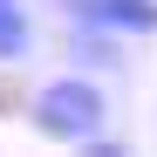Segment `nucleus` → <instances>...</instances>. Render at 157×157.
<instances>
[{"label":"nucleus","instance_id":"3","mask_svg":"<svg viewBox=\"0 0 157 157\" xmlns=\"http://www.w3.org/2000/svg\"><path fill=\"white\" fill-rule=\"evenodd\" d=\"M28 41H34V21L21 0H0V62H21L28 55Z\"/></svg>","mask_w":157,"mask_h":157},{"label":"nucleus","instance_id":"4","mask_svg":"<svg viewBox=\"0 0 157 157\" xmlns=\"http://www.w3.org/2000/svg\"><path fill=\"white\" fill-rule=\"evenodd\" d=\"M75 157H130V150L109 144V137H96V144H75Z\"/></svg>","mask_w":157,"mask_h":157},{"label":"nucleus","instance_id":"1","mask_svg":"<svg viewBox=\"0 0 157 157\" xmlns=\"http://www.w3.org/2000/svg\"><path fill=\"white\" fill-rule=\"evenodd\" d=\"M28 116H34L41 137H55V144H96L102 130H109V96H102L89 75H55V82L34 89Z\"/></svg>","mask_w":157,"mask_h":157},{"label":"nucleus","instance_id":"2","mask_svg":"<svg viewBox=\"0 0 157 157\" xmlns=\"http://www.w3.org/2000/svg\"><path fill=\"white\" fill-rule=\"evenodd\" d=\"M75 21L96 34H157V0H82Z\"/></svg>","mask_w":157,"mask_h":157}]
</instances>
